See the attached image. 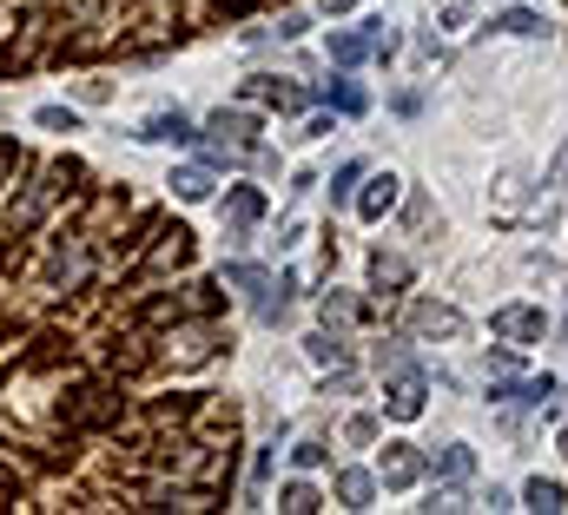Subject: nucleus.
<instances>
[{"mask_svg": "<svg viewBox=\"0 0 568 515\" xmlns=\"http://www.w3.org/2000/svg\"><path fill=\"white\" fill-rule=\"evenodd\" d=\"M225 351H231V337H225L218 311H186V317H173L152 337V364H166V370H199V364H212Z\"/></svg>", "mask_w": 568, "mask_h": 515, "instance_id": "nucleus-1", "label": "nucleus"}, {"mask_svg": "<svg viewBox=\"0 0 568 515\" xmlns=\"http://www.w3.org/2000/svg\"><path fill=\"white\" fill-rule=\"evenodd\" d=\"M53 416H60V429H66V437H93V429H119V416H126L119 377H93V384L66 390Z\"/></svg>", "mask_w": 568, "mask_h": 515, "instance_id": "nucleus-2", "label": "nucleus"}, {"mask_svg": "<svg viewBox=\"0 0 568 515\" xmlns=\"http://www.w3.org/2000/svg\"><path fill=\"white\" fill-rule=\"evenodd\" d=\"M403 324H411V337H424V343H456V337L469 330L463 311H456V304H437V298H417Z\"/></svg>", "mask_w": 568, "mask_h": 515, "instance_id": "nucleus-3", "label": "nucleus"}, {"mask_svg": "<svg viewBox=\"0 0 568 515\" xmlns=\"http://www.w3.org/2000/svg\"><path fill=\"white\" fill-rule=\"evenodd\" d=\"M490 330H496V343H509V351H522V343H542L548 317H542L535 304H503V311L490 317Z\"/></svg>", "mask_w": 568, "mask_h": 515, "instance_id": "nucleus-4", "label": "nucleus"}, {"mask_svg": "<svg viewBox=\"0 0 568 515\" xmlns=\"http://www.w3.org/2000/svg\"><path fill=\"white\" fill-rule=\"evenodd\" d=\"M205 133H212V146H231V152H252V146H258V120H252L245 106H231V113L218 106V113L205 120Z\"/></svg>", "mask_w": 568, "mask_h": 515, "instance_id": "nucleus-5", "label": "nucleus"}, {"mask_svg": "<svg viewBox=\"0 0 568 515\" xmlns=\"http://www.w3.org/2000/svg\"><path fill=\"white\" fill-rule=\"evenodd\" d=\"M377 482H383V489H411V482H424V450H417V443H383Z\"/></svg>", "mask_w": 568, "mask_h": 515, "instance_id": "nucleus-6", "label": "nucleus"}, {"mask_svg": "<svg viewBox=\"0 0 568 515\" xmlns=\"http://www.w3.org/2000/svg\"><path fill=\"white\" fill-rule=\"evenodd\" d=\"M238 93H245L252 106H278V113H298L311 93H304V86H291V79H272V73H252L245 86H238Z\"/></svg>", "mask_w": 568, "mask_h": 515, "instance_id": "nucleus-7", "label": "nucleus"}, {"mask_svg": "<svg viewBox=\"0 0 568 515\" xmlns=\"http://www.w3.org/2000/svg\"><path fill=\"white\" fill-rule=\"evenodd\" d=\"M383 416H396V423H417V416H424V377H417V370H396V377H390Z\"/></svg>", "mask_w": 568, "mask_h": 515, "instance_id": "nucleus-8", "label": "nucleus"}, {"mask_svg": "<svg viewBox=\"0 0 568 515\" xmlns=\"http://www.w3.org/2000/svg\"><path fill=\"white\" fill-rule=\"evenodd\" d=\"M139 139H146V146H192L199 133H192L186 113H152V120L139 126Z\"/></svg>", "mask_w": 568, "mask_h": 515, "instance_id": "nucleus-9", "label": "nucleus"}, {"mask_svg": "<svg viewBox=\"0 0 568 515\" xmlns=\"http://www.w3.org/2000/svg\"><path fill=\"white\" fill-rule=\"evenodd\" d=\"M258 218H265V192H258V186H231V192H225V225L252 231Z\"/></svg>", "mask_w": 568, "mask_h": 515, "instance_id": "nucleus-10", "label": "nucleus"}, {"mask_svg": "<svg viewBox=\"0 0 568 515\" xmlns=\"http://www.w3.org/2000/svg\"><path fill=\"white\" fill-rule=\"evenodd\" d=\"M344 508H370L377 502V476L370 469H338V489H331Z\"/></svg>", "mask_w": 568, "mask_h": 515, "instance_id": "nucleus-11", "label": "nucleus"}, {"mask_svg": "<svg viewBox=\"0 0 568 515\" xmlns=\"http://www.w3.org/2000/svg\"><path fill=\"white\" fill-rule=\"evenodd\" d=\"M396 192H403V179H390V172H377V179H370V186L357 192V212H364V218H383V212L396 205Z\"/></svg>", "mask_w": 568, "mask_h": 515, "instance_id": "nucleus-12", "label": "nucleus"}, {"mask_svg": "<svg viewBox=\"0 0 568 515\" xmlns=\"http://www.w3.org/2000/svg\"><path fill=\"white\" fill-rule=\"evenodd\" d=\"M212 165H179L173 172V199H186V205H199V199H212Z\"/></svg>", "mask_w": 568, "mask_h": 515, "instance_id": "nucleus-13", "label": "nucleus"}, {"mask_svg": "<svg viewBox=\"0 0 568 515\" xmlns=\"http://www.w3.org/2000/svg\"><path fill=\"white\" fill-rule=\"evenodd\" d=\"M304 351H311V364H331V370L351 357V351H344V337H338L331 324H324V330H311V337H304Z\"/></svg>", "mask_w": 568, "mask_h": 515, "instance_id": "nucleus-14", "label": "nucleus"}, {"mask_svg": "<svg viewBox=\"0 0 568 515\" xmlns=\"http://www.w3.org/2000/svg\"><path fill=\"white\" fill-rule=\"evenodd\" d=\"M370 311L351 298V291H324V324H331V330H344V324H364Z\"/></svg>", "mask_w": 568, "mask_h": 515, "instance_id": "nucleus-15", "label": "nucleus"}, {"mask_svg": "<svg viewBox=\"0 0 568 515\" xmlns=\"http://www.w3.org/2000/svg\"><path fill=\"white\" fill-rule=\"evenodd\" d=\"M370 285H377V291H403V285H411V265L390 258V251H377V258H370Z\"/></svg>", "mask_w": 568, "mask_h": 515, "instance_id": "nucleus-16", "label": "nucleus"}, {"mask_svg": "<svg viewBox=\"0 0 568 515\" xmlns=\"http://www.w3.org/2000/svg\"><path fill=\"white\" fill-rule=\"evenodd\" d=\"M496 397H516V403H548V397H555V377H516V384H503Z\"/></svg>", "mask_w": 568, "mask_h": 515, "instance_id": "nucleus-17", "label": "nucleus"}, {"mask_svg": "<svg viewBox=\"0 0 568 515\" xmlns=\"http://www.w3.org/2000/svg\"><path fill=\"white\" fill-rule=\"evenodd\" d=\"M476 469V456H469V443H450V450H437V476L443 482H463Z\"/></svg>", "mask_w": 568, "mask_h": 515, "instance_id": "nucleus-18", "label": "nucleus"}, {"mask_svg": "<svg viewBox=\"0 0 568 515\" xmlns=\"http://www.w3.org/2000/svg\"><path fill=\"white\" fill-rule=\"evenodd\" d=\"M278 508H285V515H311V508H324V495H317L311 482H285V489H278Z\"/></svg>", "mask_w": 568, "mask_h": 515, "instance_id": "nucleus-19", "label": "nucleus"}, {"mask_svg": "<svg viewBox=\"0 0 568 515\" xmlns=\"http://www.w3.org/2000/svg\"><path fill=\"white\" fill-rule=\"evenodd\" d=\"M364 53H370V34H351V27L331 34V60H338V66H357Z\"/></svg>", "mask_w": 568, "mask_h": 515, "instance_id": "nucleus-20", "label": "nucleus"}, {"mask_svg": "<svg viewBox=\"0 0 568 515\" xmlns=\"http://www.w3.org/2000/svg\"><path fill=\"white\" fill-rule=\"evenodd\" d=\"M522 508H535V515H555V508H561V482H542V476H535V482L522 489Z\"/></svg>", "mask_w": 568, "mask_h": 515, "instance_id": "nucleus-21", "label": "nucleus"}, {"mask_svg": "<svg viewBox=\"0 0 568 515\" xmlns=\"http://www.w3.org/2000/svg\"><path fill=\"white\" fill-rule=\"evenodd\" d=\"M357 179H364V165H357V159H344V165H338V179H331V205L357 199Z\"/></svg>", "mask_w": 568, "mask_h": 515, "instance_id": "nucleus-22", "label": "nucleus"}, {"mask_svg": "<svg viewBox=\"0 0 568 515\" xmlns=\"http://www.w3.org/2000/svg\"><path fill=\"white\" fill-rule=\"evenodd\" d=\"M324 100H331L338 113H364V93H357L351 79H338V86H324Z\"/></svg>", "mask_w": 568, "mask_h": 515, "instance_id": "nucleus-23", "label": "nucleus"}, {"mask_svg": "<svg viewBox=\"0 0 568 515\" xmlns=\"http://www.w3.org/2000/svg\"><path fill=\"white\" fill-rule=\"evenodd\" d=\"M496 34H542V21L529 8H509V14H496Z\"/></svg>", "mask_w": 568, "mask_h": 515, "instance_id": "nucleus-24", "label": "nucleus"}, {"mask_svg": "<svg viewBox=\"0 0 568 515\" xmlns=\"http://www.w3.org/2000/svg\"><path fill=\"white\" fill-rule=\"evenodd\" d=\"M40 126L47 133H79V113L73 106H40Z\"/></svg>", "mask_w": 568, "mask_h": 515, "instance_id": "nucleus-25", "label": "nucleus"}, {"mask_svg": "<svg viewBox=\"0 0 568 515\" xmlns=\"http://www.w3.org/2000/svg\"><path fill=\"white\" fill-rule=\"evenodd\" d=\"M21 159H27V152H21L14 139H0V186H14V172H21Z\"/></svg>", "mask_w": 568, "mask_h": 515, "instance_id": "nucleus-26", "label": "nucleus"}, {"mask_svg": "<svg viewBox=\"0 0 568 515\" xmlns=\"http://www.w3.org/2000/svg\"><path fill=\"white\" fill-rule=\"evenodd\" d=\"M377 364L396 377V370H411V351H403V343H377Z\"/></svg>", "mask_w": 568, "mask_h": 515, "instance_id": "nucleus-27", "label": "nucleus"}, {"mask_svg": "<svg viewBox=\"0 0 568 515\" xmlns=\"http://www.w3.org/2000/svg\"><path fill=\"white\" fill-rule=\"evenodd\" d=\"M324 456H331V450H324V443H317V437H304V443H298V450H291V463H298V469H317V463H324Z\"/></svg>", "mask_w": 568, "mask_h": 515, "instance_id": "nucleus-28", "label": "nucleus"}, {"mask_svg": "<svg viewBox=\"0 0 568 515\" xmlns=\"http://www.w3.org/2000/svg\"><path fill=\"white\" fill-rule=\"evenodd\" d=\"M469 14H476L469 0H443V8H437V21H443V27H469Z\"/></svg>", "mask_w": 568, "mask_h": 515, "instance_id": "nucleus-29", "label": "nucleus"}, {"mask_svg": "<svg viewBox=\"0 0 568 515\" xmlns=\"http://www.w3.org/2000/svg\"><path fill=\"white\" fill-rule=\"evenodd\" d=\"M344 437H351V443H377V416H351Z\"/></svg>", "mask_w": 568, "mask_h": 515, "instance_id": "nucleus-30", "label": "nucleus"}, {"mask_svg": "<svg viewBox=\"0 0 568 515\" xmlns=\"http://www.w3.org/2000/svg\"><path fill=\"white\" fill-rule=\"evenodd\" d=\"M424 508H443V515H456V508H469V495H463V489H443V495H430Z\"/></svg>", "mask_w": 568, "mask_h": 515, "instance_id": "nucleus-31", "label": "nucleus"}, {"mask_svg": "<svg viewBox=\"0 0 568 515\" xmlns=\"http://www.w3.org/2000/svg\"><path fill=\"white\" fill-rule=\"evenodd\" d=\"M370 53L390 60V53H396V34H390V27H370Z\"/></svg>", "mask_w": 568, "mask_h": 515, "instance_id": "nucleus-32", "label": "nucleus"}, {"mask_svg": "<svg viewBox=\"0 0 568 515\" xmlns=\"http://www.w3.org/2000/svg\"><path fill=\"white\" fill-rule=\"evenodd\" d=\"M317 8H324V14H351V8H357V0H317Z\"/></svg>", "mask_w": 568, "mask_h": 515, "instance_id": "nucleus-33", "label": "nucleus"}, {"mask_svg": "<svg viewBox=\"0 0 568 515\" xmlns=\"http://www.w3.org/2000/svg\"><path fill=\"white\" fill-rule=\"evenodd\" d=\"M0 343H14V317L8 311H0Z\"/></svg>", "mask_w": 568, "mask_h": 515, "instance_id": "nucleus-34", "label": "nucleus"}, {"mask_svg": "<svg viewBox=\"0 0 568 515\" xmlns=\"http://www.w3.org/2000/svg\"><path fill=\"white\" fill-rule=\"evenodd\" d=\"M561 456H568V423H561Z\"/></svg>", "mask_w": 568, "mask_h": 515, "instance_id": "nucleus-35", "label": "nucleus"}]
</instances>
